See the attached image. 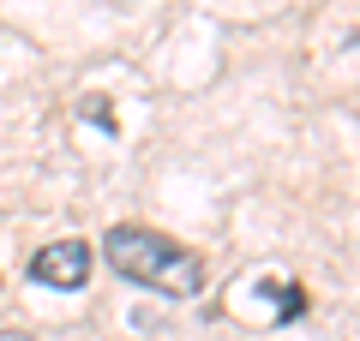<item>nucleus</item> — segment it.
Returning a JSON list of instances; mask_svg holds the SVG:
<instances>
[{"mask_svg":"<svg viewBox=\"0 0 360 341\" xmlns=\"http://www.w3.org/2000/svg\"><path fill=\"white\" fill-rule=\"evenodd\" d=\"M30 281L60 288V293L84 288V281H90V246H84V240H54V246H42V252L30 258Z\"/></svg>","mask_w":360,"mask_h":341,"instance_id":"nucleus-2","label":"nucleus"},{"mask_svg":"<svg viewBox=\"0 0 360 341\" xmlns=\"http://www.w3.org/2000/svg\"><path fill=\"white\" fill-rule=\"evenodd\" d=\"M0 341H30V335H25V329H0Z\"/></svg>","mask_w":360,"mask_h":341,"instance_id":"nucleus-3","label":"nucleus"},{"mask_svg":"<svg viewBox=\"0 0 360 341\" xmlns=\"http://www.w3.org/2000/svg\"><path fill=\"white\" fill-rule=\"evenodd\" d=\"M108 264H115V276L139 281V288H156L168 293V300H193L198 288H205V264H198L186 246L162 240V234H150V227H108Z\"/></svg>","mask_w":360,"mask_h":341,"instance_id":"nucleus-1","label":"nucleus"}]
</instances>
